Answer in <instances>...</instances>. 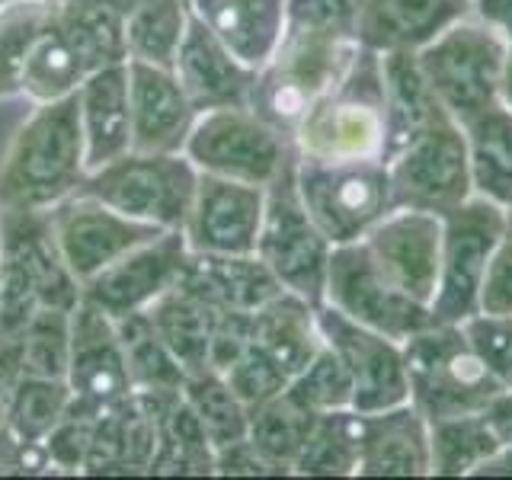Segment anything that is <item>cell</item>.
<instances>
[{
	"instance_id": "1",
	"label": "cell",
	"mask_w": 512,
	"mask_h": 480,
	"mask_svg": "<svg viewBox=\"0 0 512 480\" xmlns=\"http://www.w3.org/2000/svg\"><path fill=\"white\" fill-rule=\"evenodd\" d=\"M362 7L365 0H288L285 36L272 61L256 71L250 109L292 135L359 55Z\"/></svg>"
},
{
	"instance_id": "2",
	"label": "cell",
	"mask_w": 512,
	"mask_h": 480,
	"mask_svg": "<svg viewBox=\"0 0 512 480\" xmlns=\"http://www.w3.org/2000/svg\"><path fill=\"white\" fill-rule=\"evenodd\" d=\"M84 176L87 144L77 93L55 103H36L0 164V205L55 208L74 196Z\"/></svg>"
},
{
	"instance_id": "3",
	"label": "cell",
	"mask_w": 512,
	"mask_h": 480,
	"mask_svg": "<svg viewBox=\"0 0 512 480\" xmlns=\"http://www.w3.org/2000/svg\"><path fill=\"white\" fill-rule=\"evenodd\" d=\"M298 157L368 160L384 154L388 141V90L384 64L372 48H359L349 71L308 109L292 132Z\"/></svg>"
},
{
	"instance_id": "4",
	"label": "cell",
	"mask_w": 512,
	"mask_h": 480,
	"mask_svg": "<svg viewBox=\"0 0 512 480\" xmlns=\"http://www.w3.org/2000/svg\"><path fill=\"white\" fill-rule=\"evenodd\" d=\"M410 404L429 423L448 416L484 413L490 400L503 391L493 378L487 362L480 359L464 324H442L432 320L429 327L413 333L404 343Z\"/></svg>"
},
{
	"instance_id": "5",
	"label": "cell",
	"mask_w": 512,
	"mask_h": 480,
	"mask_svg": "<svg viewBox=\"0 0 512 480\" xmlns=\"http://www.w3.org/2000/svg\"><path fill=\"white\" fill-rule=\"evenodd\" d=\"M298 196L333 247L356 244L394 212L391 173L381 157L368 160H295Z\"/></svg>"
},
{
	"instance_id": "6",
	"label": "cell",
	"mask_w": 512,
	"mask_h": 480,
	"mask_svg": "<svg viewBox=\"0 0 512 480\" xmlns=\"http://www.w3.org/2000/svg\"><path fill=\"white\" fill-rule=\"evenodd\" d=\"M199 176V167L183 151H128L112 164L90 170L77 192H87L116 212L154 224L160 231H183L199 189Z\"/></svg>"
},
{
	"instance_id": "7",
	"label": "cell",
	"mask_w": 512,
	"mask_h": 480,
	"mask_svg": "<svg viewBox=\"0 0 512 480\" xmlns=\"http://www.w3.org/2000/svg\"><path fill=\"white\" fill-rule=\"evenodd\" d=\"M384 164L391 173L394 208L445 215L474 196L468 138L445 106L432 112Z\"/></svg>"
},
{
	"instance_id": "8",
	"label": "cell",
	"mask_w": 512,
	"mask_h": 480,
	"mask_svg": "<svg viewBox=\"0 0 512 480\" xmlns=\"http://www.w3.org/2000/svg\"><path fill=\"white\" fill-rule=\"evenodd\" d=\"M506 45L500 32L468 13L416 52L429 90L461 125L500 103Z\"/></svg>"
},
{
	"instance_id": "9",
	"label": "cell",
	"mask_w": 512,
	"mask_h": 480,
	"mask_svg": "<svg viewBox=\"0 0 512 480\" xmlns=\"http://www.w3.org/2000/svg\"><path fill=\"white\" fill-rule=\"evenodd\" d=\"M183 154L199 173L269 186L295 157V141L250 106H224L199 112Z\"/></svg>"
},
{
	"instance_id": "10",
	"label": "cell",
	"mask_w": 512,
	"mask_h": 480,
	"mask_svg": "<svg viewBox=\"0 0 512 480\" xmlns=\"http://www.w3.org/2000/svg\"><path fill=\"white\" fill-rule=\"evenodd\" d=\"M295 160L298 151L276 180L266 186V215L256 253L272 269V276L282 282V288L308 298L320 308L327 295V266L333 244L314 224L298 196Z\"/></svg>"
},
{
	"instance_id": "11",
	"label": "cell",
	"mask_w": 512,
	"mask_h": 480,
	"mask_svg": "<svg viewBox=\"0 0 512 480\" xmlns=\"http://www.w3.org/2000/svg\"><path fill=\"white\" fill-rule=\"evenodd\" d=\"M506 224V208L477 196V192L442 215L439 288L429 304L432 320L464 324L477 314L480 285H484L490 256L500 244Z\"/></svg>"
},
{
	"instance_id": "12",
	"label": "cell",
	"mask_w": 512,
	"mask_h": 480,
	"mask_svg": "<svg viewBox=\"0 0 512 480\" xmlns=\"http://www.w3.org/2000/svg\"><path fill=\"white\" fill-rule=\"evenodd\" d=\"M324 304L397 343H407L413 333L432 324L429 304L410 298L404 288H397L384 276V269L375 263L362 240L333 247Z\"/></svg>"
},
{
	"instance_id": "13",
	"label": "cell",
	"mask_w": 512,
	"mask_h": 480,
	"mask_svg": "<svg viewBox=\"0 0 512 480\" xmlns=\"http://www.w3.org/2000/svg\"><path fill=\"white\" fill-rule=\"evenodd\" d=\"M317 320L327 346L349 368L352 410L375 413V410L407 404L410 384H407L404 343H397L372 327L356 324V320H349L346 314L330 308V304H320Z\"/></svg>"
},
{
	"instance_id": "14",
	"label": "cell",
	"mask_w": 512,
	"mask_h": 480,
	"mask_svg": "<svg viewBox=\"0 0 512 480\" xmlns=\"http://www.w3.org/2000/svg\"><path fill=\"white\" fill-rule=\"evenodd\" d=\"M48 212H52L58 250L80 285L116 260H122L128 250L148 244V240L160 234V228H154V224L128 218L112 205L87 196V192H74V196L61 199Z\"/></svg>"
},
{
	"instance_id": "15",
	"label": "cell",
	"mask_w": 512,
	"mask_h": 480,
	"mask_svg": "<svg viewBox=\"0 0 512 480\" xmlns=\"http://www.w3.org/2000/svg\"><path fill=\"white\" fill-rule=\"evenodd\" d=\"M186 260L189 247L183 231H160L148 244L128 250L122 260L87 279L84 298L109 317L148 311L160 295H167L180 282Z\"/></svg>"
},
{
	"instance_id": "16",
	"label": "cell",
	"mask_w": 512,
	"mask_h": 480,
	"mask_svg": "<svg viewBox=\"0 0 512 480\" xmlns=\"http://www.w3.org/2000/svg\"><path fill=\"white\" fill-rule=\"evenodd\" d=\"M64 381L71 388V404L90 413H100L132 394V375L116 320L87 298H80L71 311V362Z\"/></svg>"
},
{
	"instance_id": "17",
	"label": "cell",
	"mask_w": 512,
	"mask_h": 480,
	"mask_svg": "<svg viewBox=\"0 0 512 480\" xmlns=\"http://www.w3.org/2000/svg\"><path fill=\"white\" fill-rule=\"evenodd\" d=\"M266 215V186L202 173L183 224L192 253H256Z\"/></svg>"
},
{
	"instance_id": "18",
	"label": "cell",
	"mask_w": 512,
	"mask_h": 480,
	"mask_svg": "<svg viewBox=\"0 0 512 480\" xmlns=\"http://www.w3.org/2000/svg\"><path fill=\"white\" fill-rule=\"evenodd\" d=\"M362 244L397 288L420 304H432L439 288L442 215L394 208L362 237Z\"/></svg>"
},
{
	"instance_id": "19",
	"label": "cell",
	"mask_w": 512,
	"mask_h": 480,
	"mask_svg": "<svg viewBox=\"0 0 512 480\" xmlns=\"http://www.w3.org/2000/svg\"><path fill=\"white\" fill-rule=\"evenodd\" d=\"M128 106H132V151L180 154L199 109L192 106L173 68L128 61Z\"/></svg>"
},
{
	"instance_id": "20",
	"label": "cell",
	"mask_w": 512,
	"mask_h": 480,
	"mask_svg": "<svg viewBox=\"0 0 512 480\" xmlns=\"http://www.w3.org/2000/svg\"><path fill=\"white\" fill-rule=\"evenodd\" d=\"M173 74L199 112L224 106H250L256 71L231 55L212 29L196 13L189 16L180 52L173 58Z\"/></svg>"
},
{
	"instance_id": "21",
	"label": "cell",
	"mask_w": 512,
	"mask_h": 480,
	"mask_svg": "<svg viewBox=\"0 0 512 480\" xmlns=\"http://www.w3.org/2000/svg\"><path fill=\"white\" fill-rule=\"evenodd\" d=\"M356 477H429V420L410 400L359 413Z\"/></svg>"
},
{
	"instance_id": "22",
	"label": "cell",
	"mask_w": 512,
	"mask_h": 480,
	"mask_svg": "<svg viewBox=\"0 0 512 480\" xmlns=\"http://www.w3.org/2000/svg\"><path fill=\"white\" fill-rule=\"evenodd\" d=\"M180 285L212 308L256 311L282 292V282L260 260V253H192Z\"/></svg>"
},
{
	"instance_id": "23",
	"label": "cell",
	"mask_w": 512,
	"mask_h": 480,
	"mask_svg": "<svg viewBox=\"0 0 512 480\" xmlns=\"http://www.w3.org/2000/svg\"><path fill=\"white\" fill-rule=\"evenodd\" d=\"M80 128L87 144V173L132 151V106H128V61L93 71L77 90Z\"/></svg>"
},
{
	"instance_id": "24",
	"label": "cell",
	"mask_w": 512,
	"mask_h": 480,
	"mask_svg": "<svg viewBox=\"0 0 512 480\" xmlns=\"http://www.w3.org/2000/svg\"><path fill=\"white\" fill-rule=\"evenodd\" d=\"M468 13L471 4L464 0H365L359 42L378 55L420 52Z\"/></svg>"
},
{
	"instance_id": "25",
	"label": "cell",
	"mask_w": 512,
	"mask_h": 480,
	"mask_svg": "<svg viewBox=\"0 0 512 480\" xmlns=\"http://www.w3.org/2000/svg\"><path fill=\"white\" fill-rule=\"evenodd\" d=\"M192 13L253 71L276 55L288 23V0H189Z\"/></svg>"
},
{
	"instance_id": "26",
	"label": "cell",
	"mask_w": 512,
	"mask_h": 480,
	"mask_svg": "<svg viewBox=\"0 0 512 480\" xmlns=\"http://www.w3.org/2000/svg\"><path fill=\"white\" fill-rule=\"evenodd\" d=\"M253 343L266 349L285 368L288 378H295L324 349L317 304L282 288L276 298L253 311Z\"/></svg>"
},
{
	"instance_id": "27",
	"label": "cell",
	"mask_w": 512,
	"mask_h": 480,
	"mask_svg": "<svg viewBox=\"0 0 512 480\" xmlns=\"http://www.w3.org/2000/svg\"><path fill=\"white\" fill-rule=\"evenodd\" d=\"M148 317L157 330V336L164 340V346L173 352V359L183 365L186 375L205 372L208 352H212V327H215V308L199 295H192L189 288L176 282L167 295H160L151 308Z\"/></svg>"
},
{
	"instance_id": "28",
	"label": "cell",
	"mask_w": 512,
	"mask_h": 480,
	"mask_svg": "<svg viewBox=\"0 0 512 480\" xmlns=\"http://www.w3.org/2000/svg\"><path fill=\"white\" fill-rule=\"evenodd\" d=\"M90 74H93L90 64L74 48L68 32L61 29L58 4H55L52 20L45 23L39 39L29 48L23 80H20V96L32 100V106L55 103V100H64V96H74Z\"/></svg>"
},
{
	"instance_id": "29",
	"label": "cell",
	"mask_w": 512,
	"mask_h": 480,
	"mask_svg": "<svg viewBox=\"0 0 512 480\" xmlns=\"http://www.w3.org/2000/svg\"><path fill=\"white\" fill-rule=\"evenodd\" d=\"M461 128L468 138L474 192L506 208L512 202V109L493 103Z\"/></svg>"
},
{
	"instance_id": "30",
	"label": "cell",
	"mask_w": 512,
	"mask_h": 480,
	"mask_svg": "<svg viewBox=\"0 0 512 480\" xmlns=\"http://www.w3.org/2000/svg\"><path fill=\"white\" fill-rule=\"evenodd\" d=\"M314 420H317V413L311 407H304L301 400L285 388L282 394L269 397L266 404L250 410L247 439L260 448L282 474H295V461L311 436Z\"/></svg>"
},
{
	"instance_id": "31",
	"label": "cell",
	"mask_w": 512,
	"mask_h": 480,
	"mask_svg": "<svg viewBox=\"0 0 512 480\" xmlns=\"http://www.w3.org/2000/svg\"><path fill=\"white\" fill-rule=\"evenodd\" d=\"M192 7L189 0H135L125 10V45L128 61H148L173 68L186 36Z\"/></svg>"
},
{
	"instance_id": "32",
	"label": "cell",
	"mask_w": 512,
	"mask_h": 480,
	"mask_svg": "<svg viewBox=\"0 0 512 480\" xmlns=\"http://www.w3.org/2000/svg\"><path fill=\"white\" fill-rule=\"evenodd\" d=\"M496 448L500 439L493 436L484 413L429 423V477H474Z\"/></svg>"
},
{
	"instance_id": "33",
	"label": "cell",
	"mask_w": 512,
	"mask_h": 480,
	"mask_svg": "<svg viewBox=\"0 0 512 480\" xmlns=\"http://www.w3.org/2000/svg\"><path fill=\"white\" fill-rule=\"evenodd\" d=\"M148 474L160 477H202L215 474V448L205 439V432L189 410L186 397H173L160 413V439Z\"/></svg>"
},
{
	"instance_id": "34",
	"label": "cell",
	"mask_w": 512,
	"mask_h": 480,
	"mask_svg": "<svg viewBox=\"0 0 512 480\" xmlns=\"http://www.w3.org/2000/svg\"><path fill=\"white\" fill-rule=\"evenodd\" d=\"M112 320H116V333L125 349L132 391H183V365L173 359V352L157 336L148 311H135Z\"/></svg>"
},
{
	"instance_id": "35",
	"label": "cell",
	"mask_w": 512,
	"mask_h": 480,
	"mask_svg": "<svg viewBox=\"0 0 512 480\" xmlns=\"http://www.w3.org/2000/svg\"><path fill=\"white\" fill-rule=\"evenodd\" d=\"M298 477H356L359 474V410L317 413L314 429L295 461Z\"/></svg>"
},
{
	"instance_id": "36",
	"label": "cell",
	"mask_w": 512,
	"mask_h": 480,
	"mask_svg": "<svg viewBox=\"0 0 512 480\" xmlns=\"http://www.w3.org/2000/svg\"><path fill=\"white\" fill-rule=\"evenodd\" d=\"M71 407V388L64 378L16 375L7 400L4 426L20 445H42Z\"/></svg>"
},
{
	"instance_id": "37",
	"label": "cell",
	"mask_w": 512,
	"mask_h": 480,
	"mask_svg": "<svg viewBox=\"0 0 512 480\" xmlns=\"http://www.w3.org/2000/svg\"><path fill=\"white\" fill-rule=\"evenodd\" d=\"M183 397H186L189 410L196 413V420L205 432V439L212 442V448L247 439L250 410H247L244 400L234 394L228 378H224L221 372H215V368L186 375Z\"/></svg>"
},
{
	"instance_id": "38",
	"label": "cell",
	"mask_w": 512,
	"mask_h": 480,
	"mask_svg": "<svg viewBox=\"0 0 512 480\" xmlns=\"http://www.w3.org/2000/svg\"><path fill=\"white\" fill-rule=\"evenodd\" d=\"M58 4V0H55ZM58 23L90 71L128 61L125 45V13L103 4H58Z\"/></svg>"
},
{
	"instance_id": "39",
	"label": "cell",
	"mask_w": 512,
	"mask_h": 480,
	"mask_svg": "<svg viewBox=\"0 0 512 480\" xmlns=\"http://www.w3.org/2000/svg\"><path fill=\"white\" fill-rule=\"evenodd\" d=\"M13 349L16 372L29 378H68L71 362V311L39 308L26 330L16 336Z\"/></svg>"
},
{
	"instance_id": "40",
	"label": "cell",
	"mask_w": 512,
	"mask_h": 480,
	"mask_svg": "<svg viewBox=\"0 0 512 480\" xmlns=\"http://www.w3.org/2000/svg\"><path fill=\"white\" fill-rule=\"evenodd\" d=\"M55 0H13L0 7V100L20 96V80L32 42L52 20Z\"/></svg>"
},
{
	"instance_id": "41",
	"label": "cell",
	"mask_w": 512,
	"mask_h": 480,
	"mask_svg": "<svg viewBox=\"0 0 512 480\" xmlns=\"http://www.w3.org/2000/svg\"><path fill=\"white\" fill-rule=\"evenodd\" d=\"M288 391H292L304 407H311L314 413H327V410H349L352 407V378L343 359L327 346L317 352V356L301 368V372L288 381Z\"/></svg>"
},
{
	"instance_id": "42",
	"label": "cell",
	"mask_w": 512,
	"mask_h": 480,
	"mask_svg": "<svg viewBox=\"0 0 512 480\" xmlns=\"http://www.w3.org/2000/svg\"><path fill=\"white\" fill-rule=\"evenodd\" d=\"M221 375L228 378V384L234 388V394L247 404V410L260 407L269 397L282 394L288 388V381H292L285 368L256 343H250L244 349V356H240L228 372H221Z\"/></svg>"
},
{
	"instance_id": "43",
	"label": "cell",
	"mask_w": 512,
	"mask_h": 480,
	"mask_svg": "<svg viewBox=\"0 0 512 480\" xmlns=\"http://www.w3.org/2000/svg\"><path fill=\"white\" fill-rule=\"evenodd\" d=\"M93 416L90 410H80V407H68V413L61 416V423L48 432L45 445V455L48 464H55L61 471H84V461H87V448H90V432H93Z\"/></svg>"
},
{
	"instance_id": "44",
	"label": "cell",
	"mask_w": 512,
	"mask_h": 480,
	"mask_svg": "<svg viewBox=\"0 0 512 480\" xmlns=\"http://www.w3.org/2000/svg\"><path fill=\"white\" fill-rule=\"evenodd\" d=\"M464 330H468L474 349L487 362L493 378L503 388H512V317L474 314L471 320H464Z\"/></svg>"
},
{
	"instance_id": "45",
	"label": "cell",
	"mask_w": 512,
	"mask_h": 480,
	"mask_svg": "<svg viewBox=\"0 0 512 480\" xmlns=\"http://www.w3.org/2000/svg\"><path fill=\"white\" fill-rule=\"evenodd\" d=\"M477 314L512 317V224H506L500 244H496L490 256L484 285H480Z\"/></svg>"
},
{
	"instance_id": "46",
	"label": "cell",
	"mask_w": 512,
	"mask_h": 480,
	"mask_svg": "<svg viewBox=\"0 0 512 480\" xmlns=\"http://www.w3.org/2000/svg\"><path fill=\"white\" fill-rule=\"evenodd\" d=\"M253 343V314L250 311H231L215 308V327H212V352H208V365L215 372H228V368L244 356V349Z\"/></svg>"
},
{
	"instance_id": "47",
	"label": "cell",
	"mask_w": 512,
	"mask_h": 480,
	"mask_svg": "<svg viewBox=\"0 0 512 480\" xmlns=\"http://www.w3.org/2000/svg\"><path fill=\"white\" fill-rule=\"evenodd\" d=\"M215 474L221 477H285L250 439L215 448Z\"/></svg>"
},
{
	"instance_id": "48",
	"label": "cell",
	"mask_w": 512,
	"mask_h": 480,
	"mask_svg": "<svg viewBox=\"0 0 512 480\" xmlns=\"http://www.w3.org/2000/svg\"><path fill=\"white\" fill-rule=\"evenodd\" d=\"M471 13L512 42V0H471Z\"/></svg>"
},
{
	"instance_id": "49",
	"label": "cell",
	"mask_w": 512,
	"mask_h": 480,
	"mask_svg": "<svg viewBox=\"0 0 512 480\" xmlns=\"http://www.w3.org/2000/svg\"><path fill=\"white\" fill-rule=\"evenodd\" d=\"M484 416L493 429V436L500 439V445H512V388H503L496 394L484 407Z\"/></svg>"
},
{
	"instance_id": "50",
	"label": "cell",
	"mask_w": 512,
	"mask_h": 480,
	"mask_svg": "<svg viewBox=\"0 0 512 480\" xmlns=\"http://www.w3.org/2000/svg\"><path fill=\"white\" fill-rule=\"evenodd\" d=\"M474 477H512V445L496 448V452L474 471Z\"/></svg>"
},
{
	"instance_id": "51",
	"label": "cell",
	"mask_w": 512,
	"mask_h": 480,
	"mask_svg": "<svg viewBox=\"0 0 512 480\" xmlns=\"http://www.w3.org/2000/svg\"><path fill=\"white\" fill-rule=\"evenodd\" d=\"M500 103L512 109V42L506 45V58H503V74H500Z\"/></svg>"
},
{
	"instance_id": "52",
	"label": "cell",
	"mask_w": 512,
	"mask_h": 480,
	"mask_svg": "<svg viewBox=\"0 0 512 480\" xmlns=\"http://www.w3.org/2000/svg\"><path fill=\"white\" fill-rule=\"evenodd\" d=\"M58 4H103V7H116V10H128L135 0H58Z\"/></svg>"
},
{
	"instance_id": "53",
	"label": "cell",
	"mask_w": 512,
	"mask_h": 480,
	"mask_svg": "<svg viewBox=\"0 0 512 480\" xmlns=\"http://www.w3.org/2000/svg\"><path fill=\"white\" fill-rule=\"evenodd\" d=\"M506 218H509V224H512V202L506 205Z\"/></svg>"
},
{
	"instance_id": "54",
	"label": "cell",
	"mask_w": 512,
	"mask_h": 480,
	"mask_svg": "<svg viewBox=\"0 0 512 480\" xmlns=\"http://www.w3.org/2000/svg\"><path fill=\"white\" fill-rule=\"evenodd\" d=\"M7 4H13V0H0V7H7Z\"/></svg>"
},
{
	"instance_id": "55",
	"label": "cell",
	"mask_w": 512,
	"mask_h": 480,
	"mask_svg": "<svg viewBox=\"0 0 512 480\" xmlns=\"http://www.w3.org/2000/svg\"><path fill=\"white\" fill-rule=\"evenodd\" d=\"M464 4H471V0H464Z\"/></svg>"
}]
</instances>
